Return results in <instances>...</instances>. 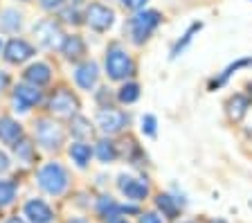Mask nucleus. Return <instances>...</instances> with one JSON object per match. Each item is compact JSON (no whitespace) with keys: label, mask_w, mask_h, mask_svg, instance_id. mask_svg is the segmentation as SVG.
Returning a JSON list of instances; mask_svg holds the SVG:
<instances>
[{"label":"nucleus","mask_w":252,"mask_h":223,"mask_svg":"<svg viewBox=\"0 0 252 223\" xmlns=\"http://www.w3.org/2000/svg\"><path fill=\"white\" fill-rule=\"evenodd\" d=\"M38 185H41V190H45L47 194L59 196V194H63L65 187H68V174H65V169H63L59 162H50V165H45L38 171Z\"/></svg>","instance_id":"f257e3e1"},{"label":"nucleus","mask_w":252,"mask_h":223,"mask_svg":"<svg viewBox=\"0 0 252 223\" xmlns=\"http://www.w3.org/2000/svg\"><path fill=\"white\" fill-rule=\"evenodd\" d=\"M106 72H108L110 79H126L128 74L133 72V61L131 57L124 52V50L113 48L108 54H106Z\"/></svg>","instance_id":"f03ea898"},{"label":"nucleus","mask_w":252,"mask_h":223,"mask_svg":"<svg viewBox=\"0 0 252 223\" xmlns=\"http://www.w3.org/2000/svg\"><path fill=\"white\" fill-rule=\"evenodd\" d=\"M160 14L153 9L149 11H140L135 18L131 21V34H133V41L135 43H142V41H147L149 36H151V32L156 30L158 25H160Z\"/></svg>","instance_id":"7ed1b4c3"},{"label":"nucleus","mask_w":252,"mask_h":223,"mask_svg":"<svg viewBox=\"0 0 252 223\" xmlns=\"http://www.w3.org/2000/svg\"><path fill=\"white\" fill-rule=\"evenodd\" d=\"M34 36H36V41L41 43L43 48H59L63 43L61 27H59V23L52 21V18H45V21L36 23V25H34Z\"/></svg>","instance_id":"20e7f679"},{"label":"nucleus","mask_w":252,"mask_h":223,"mask_svg":"<svg viewBox=\"0 0 252 223\" xmlns=\"http://www.w3.org/2000/svg\"><path fill=\"white\" fill-rule=\"evenodd\" d=\"M36 140L45 149H57L63 142V128L52 120H41L36 124Z\"/></svg>","instance_id":"39448f33"},{"label":"nucleus","mask_w":252,"mask_h":223,"mask_svg":"<svg viewBox=\"0 0 252 223\" xmlns=\"http://www.w3.org/2000/svg\"><path fill=\"white\" fill-rule=\"evenodd\" d=\"M86 21H88V25L93 27V30L106 32V30L115 23V14H113V9H108V7L94 2V5H90L88 11H86Z\"/></svg>","instance_id":"423d86ee"},{"label":"nucleus","mask_w":252,"mask_h":223,"mask_svg":"<svg viewBox=\"0 0 252 223\" xmlns=\"http://www.w3.org/2000/svg\"><path fill=\"white\" fill-rule=\"evenodd\" d=\"M77 108H79L77 97H74L70 91H65V88L57 91L52 95V99H50V111H52L54 115H63V117H65V115H72Z\"/></svg>","instance_id":"0eeeda50"},{"label":"nucleus","mask_w":252,"mask_h":223,"mask_svg":"<svg viewBox=\"0 0 252 223\" xmlns=\"http://www.w3.org/2000/svg\"><path fill=\"white\" fill-rule=\"evenodd\" d=\"M97 124L104 133H117L126 127V115L122 111H115V108H101L97 113Z\"/></svg>","instance_id":"6e6552de"},{"label":"nucleus","mask_w":252,"mask_h":223,"mask_svg":"<svg viewBox=\"0 0 252 223\" xmlns=\"http://www.w3.org/2000/svg\"><path fill=\"white\" fill-rule=\"evenodd\" d=\"M14 97H16V111L25 113V111H30L34 104H38V101H41V91H38V86L23 84V86H18V88H16Z\"/></svg>","instance_id":"1a4fd4ad"},{"label":"nucleus","mask_w":252,"mask_h":223,"mask_svg":"<svg viewBox=\"0 0 252 223\" xmlns=\"http://www.w3.org/2000/svg\"><path fill=\"white\" fill-rule=\"evenodd\" d=\"M32 54H34V48L27 41H23V38H14V41L7 43L5 48V59L9 64H23Z\"/></svg>","instance_id":"9d476101"},{"label":"nucleus","mask_w":252,"mask_h":223,"mask_svg":"<svg viewBox=\"0 0 252 223\" xmlns=\"http://www.w3.org/2000/svg\"><path fill=\"white\" fill-rule=\"evenodd\" d=\"M120 190L122 194H126V198H133V201H142L149 194L147 183L137 181V178H128V176H120Z\"/></svg>","instance_id":"9b49d317"},{"label":"nucleus","mask_w":252,"mask_h":223,"mask_svg":"<svg viewBox=\"0 0 252 223\" xmlns=\"http://www.w3.org/2000/svg\"><path fill=\"white\" fill-rule=\"evenodd\" d=\"M25 217L30 219L32 223H52L54 214H52V210H50V207H47L43 201L34 198V201H30L25 205Z\"/></svg>","instance_id":"f8f14e48"},{"label":"nucleus","mask_w":252,"mask_h":223,"mask_svg":"<svg viewBox=\"0 0 252 223\" xmlns=\"http://www.w3.org/2000/svg\"><path fill=\"white\" fill-rule=\"evenodd\" d=\"M23 135V127L11 117H0V140L5 144L16 147V142L21 140Z\"/></svg>","instance_id":"ddd939ff"},{"label":"nucleus","mask_w":252,"mask_h":223,"mask_svg":"<svg viewBox=\"0 0 252 223\" xmlns=\"http://www.w3.org/2000/svg\"><path fill=\"white\" fill-rule=\"evenodd\" d=\"M97 77H99V70L94 64H84L79 65L77 72H74V81H77L84 91H90L94 84H97Z\"/></svg>","instance_id":"4468645a"},{"label":"nucleus","mask_w":252,"mask_h":223,"mask_svg":"<svg viewBox=\"0 0 252 223\" xmlns=\"http://www.w3.org/2000/svg\"><path fill=\"white\" fill-rule=\"evenodd\" d=\"M61 50L70 61H77L86 54V43L81 41V36H65L61 43Z\"/></svg>","instance_id":"2eb2a0df"},{"label":"nucleus","mask_w":252,"mask_h":223,"mask_svg":"<svg viewBox=\"0 0 252 223\" xmlns=\"http://www.w3.org/2000/svg\"><path fill=\"white\" fill-rule=\"evenodd\" d=\"M50 77H52V72H50V65H45V64H34V65H30V68L25 70V79L30 81L32 86L47 84Z\"/></svg>","instance_id":"dca6fc26"},{"label":"nucleus","mask_w":252,"mask_h":223,"mask_svg":"<svg viewBox=\"0 0 252 223\" xmlns=\"http://www.w3.org/2000/svg\"><path fill=\"white\" fill-rule=\"evenodd\" d=\"M248 106H250L248 97H243V95H234L230 101H227V113H230L232 120H241V117L248 113Z\"/></svg>","instance_id":"f3484780"},{"label":"nucleus","mask_w":252,"mask_h":223,"mask_svg":"<svg viewBox=\"0 0 252 223\" xmlns=\"http://www.w3.org/2000/svg\"><path fill=\"white\" fill-rule=\"evenodd\" d=\"M90 156H93V151H90V147H88V144H84V142H74L72 147H70V158H72L79 167L88 165Z\"/></svg>","instance_id":"a211bd4d"},{"label":"nucleus","mask_w":252,"mask_h":223,"mask_svg":"<svg viewBox=\"0 0 252 223\" xmlns=\"http://www.w3.org/2000/svg\"><path fill=\"white\" fill-rule=\"evenodd\" d=\"M140 99V86L137 84H126L120 88V101L122 104H133Z\"/></svg>","instance_id":"6ab92c4d"},{"label":"nucleus","mask_w":252,"mask_h":223,"mask_svg":"<svg viewBox=\"0 0 252 223\" xmlns=\"http://www.w3.org/2000/svg\"><path fill=\"white\" fill-rule=\"evenodd\" d=\"M16 198V185L11 181H0V207H7Z\"/></svg>","instance_id":"aec40b11"},{"label":"nucleus","mask_w":252,"mask_h":223,"mask_svg":"<svg viewBox=\"0 0 252 223\" xmlns=\"http://www.w3.org/2000/svg\"><path fill=\"white\" fill-rule=\"evenodd\" d=\"M117 151H115V144L108 142V140H101L99 144H97V158L101 160V162H110V160H115Z\"/></svg>","instance_id":"412c9836"},{"label":"nucleus","mask_w":252,"mask_h":223,"mask_svg":"<svg viewBox=\"0 0 252 223\" xmlns=\"http://www.w3.org/2000/svg\"><path fill=\"white\" fill-rule=\"evenodd\" d=\"M156 203H158V207H160V210H162V212L167 214L169 219H176V214H178V205L173 203L171 196H167V194H160Z\"/></svg>","instance_id":"4be33fe9"},{"label":"nucleus","mask_w":252,"mask_h":223,"mask_svg":"<svg viewBox=\"0 0 252 223\" xmlns=\"http://www.w3.org/2000/svg\"><path fill=\"white\" fill-rule=\"evenodd\" d=\"M72 133L77 138H88L93 128H90V122L86 117H72Z\"/></svg>","instance_id":"5701e85b"},{"label":"nucleus","mask_w":252,"mask_h":223,"mask_svg":"<svg viewBox=\"0 0 252 223\" xmlns=\"http://www.w3.org/2000/svg\"><path fill=\"white\" fill-rule=\"evenodd\" d=\"M243 65H252V59H241V61H236V64H232L230 68L225 70V72L220 74V79H216L212 86H220V84H223V81H227V79H230V77H232V72H234V70L243 68Z\"/></svg>","instance_id":"b1692460"},{"label":"nucleus","mask_w":252,"mask_h":223,"mask_svg":"<svg viewBox=\"0 0 252 223\" xmlns=\"http://www.w3.org/2000/svg\"><path fill=\"white\" fill-rule=\"evenodd\" d=\"M2 27H5V30H18V27H21V16H18L14 9H7L5 14H2Z\"/></svg>","instance_id":"393cba45"},{"label":"nucleus","mask_w":252,"mask_h":223,"mask_svg":"<svg viewBox=\"0 0 252 223\" xmlns=\"http://www.w3.org/2000/svg\"><path fill=\"white\" fill-rule=\"evenodd\" d=\"M99 212L106 214V217H115V214L120 212V205H117V203L113 201L110 196H104L99 201Z\"/></svg>","instance_id":"a878e982"},{"label":"nucleus","mask_w":252,"mask_h":223,"mask_svg":"<svg viewBox=\"0 0 252 223\" xmlns=\"http://www.w3.org/2000/svg\"><path fill=\"white\" fill-rule=\"evenodd\" d=\"M198 30H200V23H194V25L189 27V32L185 34V38H183V41L178 43V45H176V48H173V54H171V57H178V54H180V50H183L185 45H187V43L191 41V38H194V34L198 32Z\"/></svg>","instance_id":"bb28decb"},{"label":"nucleus","mask_w":252,"mask_h":223,"mask_svg":"<svg viewBox=\"0 0 252 223\" xmlns=\"http://www.w3.org/2000/svg\"><path fill=\"white\" fill-rule=\"evenodd\" d=\"M142 131L147 133V135H156V117L153 115L142 117Z\"/></svg>","instance_id":"cd10ccee"},{"label":"nucleus","mask_w":252,"mask_h":223,"mask_svg":"<svg viewBox=\"0 0 252 223\" xmlns=\"http://www.w3.org/2000/svg\"><path fill=\"white\" fill-rule=\"evenodd\" d=\"M122 2H124V7H128V9H142L147 0H122Z\"/></svg>","instance_id":"c85d7f7f"},{"label":"nucleus","mask_w":252,"mask_h":223,"mask_svg":"<svg viewBox=\"0 0 252 223\" xmlns=\"http://www.w3.org/2000/svg\"><path fill=\"white\" fill-rule=\"evenodd\" d=\"M140 223H160V217H158V214H153V212H147V214H142Z\"/></svg>","instance_id":"c756f323"},{"label":"nucleus","mask_w":252,"mask_h":223,"mask_svg":"<svg viewBox=\"0 0 252 223\" xmlns=\"http://www.w3.org/2000/svg\"><path fill=\"white\" fill-rule=\"evenodd\" d=\"M63 18L68 23H79V14L74 9H68V11H63Z\"/></svg>","instance_id":"7c9ffc66"},{"label":"nucleus","mask_w":252,"mask_h":223,"mask_svg":"<svg viewBox=\"0 0 252 223\" xmlns=\"http://www.w3.org/2000/svg\"><path fill=\"white\" fill-rule=\"evenodd\" d=\"M61 2H63V0H41V5L45 7V9H57Z\"/></svg>","instance_id":"2f4dec72"},{"label":"nucleus","mask_w":252,"mask_h":223,"mask_svg":"<svg viewBox=\"0 0 252 223\" xmlns=\"http://www.w3.org/2000/svg\"><path fill=\"white\" fill-rule=\"evenodd\" d=\"M7 167H9V158H7V156L0 151V171H5Z\"/></svg>","instance_id":"473e14b6"},{"label":"nucleus","mask_w":252,"mask_h":223,"mask_svg":"<svg viewBox=\"0 0 252 223\" xmlns=\"http://www.w3.org/2000/svg\"><path fill=\"white\" fill-rule=\"evenodd\" d=\"M7 81H9V79H7V74H5V72H0V91H2V88L7 86Z\"/></svg>","instance_id":"72a5a7b5"},{"label":"nucleus","mask_w":252,"mask_h":223,"mask_svg":"<svg viewBox=\"0 0 252 223\" xmlns=\"http://www.w3.org/2000/svg\"><path fill=\"white\" fill-rule=\"evenodd\" d=\"M108 223H128V221H124V219H110Z\"/></svg>","instance_id":"f704fd0d"},{"label":"nucleus","mask_w":252,"mask_h":223,"mask_svg":"<svg viewBox=\"0 0 252 223\" xmlns=\"http://www.w3.org/2000/svg\"><path fill=\"white\" fill-rule=\"evenodd\" d=\"M68 223H88L86 219H72V221H68Z\"/></svg>","instance_id":"c9c22d12"},{"label":"nucleus","mask_w":252,"mask_h":223,"mask_svg":"<svg viewBox=\"0 0 252 223\" xmlns=\"http://www.w3.org/2000/svg\"><path fill=\"white\" fill-rule=\"evenodd\" d=\"M7 223H25V221H23V219H9Z\"/></svg>","instance_id":"e433bc0d"},{"label":"nucleus","mask_w":252,"mask_h":223,"mask_svg":"<svg viewBox=\"0 0 252 223\" xmlns=\"http://www.w3.org/2000/svg\"><path fill=\"white\" fill-rule=\"evenodd\" d=\"M0 48H2V43H0Z\"/></svg>","instance_id":"4c0bfd02"},{"label":"nucleus","mask_w":252,"mask_h":223,"mask_svg":"<svg viewBox=\"0 0 252 223\" xmlns=\"http://www.w3.org/2000/svg\"><path fill=\"white\" fill-rule=\"evenodd\" d=\"M219 223H223V221H219Z\"/></svg>","instance_id":"58836bf2"}]
</instances>
